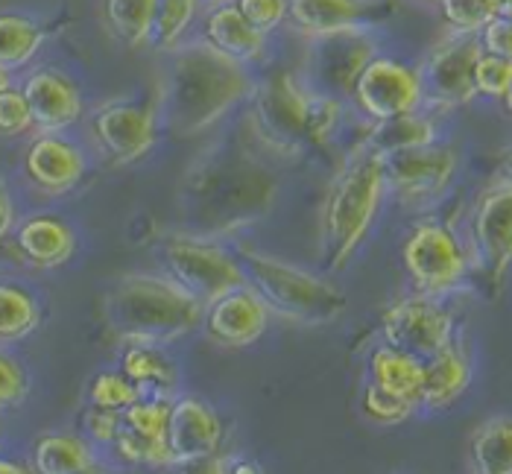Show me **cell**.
Returning <instances> with one entry per match:
<instances>
[{
	"label": "cell",
	"instance_id": "6da1fadb",
	"mask_svg": "<svg viewBox=\"0 0 512 474\" xmlns=\"http://www.w3.org/2000/svg\"><path fill=\"white\" fill-rule=\"evenodd\" d=\"M167 56L161 118L176 138H194L211 129L255 91L249 65L220 53L205 39H185Z\"/></svg>",
	"mask_w": 512,
	"mask_h": 474
},
{
	"label": "cell",
	"instance_id": "7a4b0ae2",
	"mask_svg": "<svg viewBox=\"0 0 512 474\" xmlns=\"http://www.w3.org/2000/svg\"><path fill=\"white\" fill-rule=\"evenodd\" d=\"M106 322L120 343H173L205 319V305L170 276L132 273L106 293Z\"/></svg>",
	"mask_w": 512,
	"mask_h": 474
},
{
	"label": "cell",
	"instance_id": "3957f363",
	"mask_svg": "<svg viewBox=\"0 0 512 474\" xmlns=\"http://www.w3.org/2000/svg\"><path fill=\"white\" fill-rule=\"evenodd\" d=\"M246 284L261 296L270 316L296 325H331L346 314V293L328 278L258 249H235Z\"/></svg>",
	"mask_w": 512,
	"mask_h": 474
},
{
	"label": "cell",
	"instance_id": "277c9868",
	"mask_svg": "<svg viewBox=\"0 0 512 474\" xmlns=\"http://www.w3.org/2000/svg\"><path fill=\"white\" fill-rule=\"evenodd\" d=\"M252 126L258 138L284 156L299 153L305 144L325 141L340 118L337 97H325L293 77L270 79L252 91Z\"/></svg>",
	"mask_w": 512,
	"mask_h": 474
},
{
	"label": "cell",
	"instance_id": "5b68a950",
	"mask_svg": "<svg viewBox=\"0 0 512 474\" xmlns=\"http://www.w3.org/2000/svg\"><path fill=\"white\" fill-rule=\"evenodd\" d=\"M387 191L384 179V158L360 150L337 176L325 214H322V249L328 270H340L355 255L360 240L366 237L381 199Z\"/></svg>",
	"mask_w": 512,
	"mask_h": 474
},
{
	"label": "cell",
	"instance_id": "8992f818",
	"mask_svg": "<svg viewBox=\"0 0 512 474\" xmlns=\"http://www.w3.org/2000/svg\"><path fill=\"white\" fill-rule=\"evenodd\" d=\"M164 267L167 276L179 281L205 308L246 284L235 252H226L223 246L202 237H170L164 243Z\"/></svg>",
	"mask_w": 512,
	"mask_h": 474
},
{
	"label": "cell",
	"instance_id": "52a82bcc",
	"mask_svg": "<svg viewBox=\"0 0 512 474\" xmlns=\"http://www.w3.org/2000/svg\"><path fill=\"white\" fill-rule=\"evenodd\" d=\"M372 56H378V47L366 27L316 36L305 56V85L325 97H352L357 77Z\"/></svg>",
	"mask_w": 512,
	"mask_h": 474
},
{
	"label": "cell",
	"instance_id": "ba28073f",
	"mask_svg": "<svg viewBox=\"0 0 512 474\" xmlns=\"http://www.w3.org/2000/svg\"><path fill=\"white\" fill-rule=\"evenodd\" d=\"M483 53L477 33L454 30L439 41L419 68L422 79V103L434 109H457L466 106L477 94L474 88V62Z\"/></svg>",
	"mask_w": 512,
	"mask_h": 474
},
{
	"label": "cell",
	"instance_id": "9c48e42d",
	"mask_svg": "<svg viewBox=\"0 0 512 474\" xmlns=\"http://www.w3.org/2000/svg\"><path fill=\"white\" fill-rule=\"evenodd\" d=\"M404 267L419 293L442 296L466 278L469 261L448 226L422 223L404 243Z\"/></svg>",
	"mask_w": 512,
	"mask_h": 474
},
{
	"label": "cell",
	"instance_id": "30bf717a",
	"mask_svg": "<svg viewBox=\"0 0 512 474\" xmlns=\"http://www.w3.org/2000/svg\"><path fill=\"white\" fill-rule=\"evenodd\" d=\"M352 97L360 106V112L372 120L410 115V112H419L422 106V79H419V71L407 68L398 59L372 56L369 65L357 77Z\"/></svg>",
	"mask_w": 512,
	"mask_h": 474
},
{
	"label": "cell",
	"instance_id": "8fae6325",
	"mask_svg": "<svg viewBox=\"0 0 512 474\" xmlns=\"http://www.w3.org/2000/svg\"><path fill=\"white\" fill-rule=\"evenodd\" d=\"M454 319L436 302V296L419 293L395 302L384 314V340L407 355L428 360L451 343Z\"/></svg>",
	"mask_w": 512,
	"mask_h": 474
},
{
	"label": "cell",
	"instance_id": "7c38bea8",
	"mask_svg": "<svg viewBox=\"0 0 512 474\" xmlns=\"http://www.w3.org/2000/svg\"><path fill=\"white\" fill-rule=\"evenodd\" d=\"M384 158V179L387 188L395 197L404 202H425V199L439 197L448 182L454 179L457 170V156L451 147H410V150H398Z\"/></svg>",
	"mask_w": 512,
	"mask_h": 474
},
{
	"label": "cell",
	"instance_id": "4fadbf2b",
	"mask_svg": "<svg viewBox=\"0 0 512 474\" xmlns=\"http://www.w3.org/2000/svg\"><path fill=\"white\" fill-rule=\"evenodd\" d=\"M474 255L480 273L501 284L512 264V182H501L477 199L472 220Z\"/></svg>",
	"mask_w": 512,
	"mask_h": 474
},
{
	"label": "cell",
	"instance_id": "5bb4252c",
	"mask_svg": "<svg viewBox=\"0 0 512 474\" xmlns=\"http://www.w3.org/2000/svg\"><path fill=\"white\" fill-rule=\"evenodd\" d=\"M91 132L112 161L132 164L156 147L158 115L138 103H106L94 112Z\"/></svg>",
	"mask_w": 512,
	"mask_h": 474
},
{
	"label": "cell",
	"instance_id": "9a60e30c",
	"mask_svg": "<svg viewBox=\"0 0 512 474\" xmlns=\"http://www.w3.org/2000/svg\"><path fill=\"white\" fill-rule=\"evenodd\" d=\"M167 454L170 466H197L211 460L223 442V422L199 398H179L170 404L167 419Z\"/></svg>",
	"mask_w": 512,
	"mask_h": 474
},
{
	"label": "cell",
	"instance_id": "2e32d148",
	"mask_svg": "<svg viewBox=\"0 0 512 474\" xmlns=\"http://www.w3.org/2000/svg\"><path fill=\"white\" fill-rule=\"evenodd\" d=\"M205 334L229 349H246L252 343H258L267 334L270 325V311L261 302V296L243 284L232 293L220 296L217 302H211L205 308Z\"/></svg>",
	"mask_w": 512,
	"mask_h": 474
},
{
	"label": "cell",
	"instance_id": "e0dca14e",
	"mask_svg": "<svg viewBox=\"0 0 512 474\" xmlns=\"http://www.w3.org/2000/svg\"><path fill=\"white\" fill-rule=\"evenodd\" d=\"M24 173L44 194H68L85 176V156L59 132H41L24 153Z\"/></svg>",
	"mask_w": 512,
	"mask_h": 474
},
{
	"label": "cell",
	"instance_id": "ac0fdd59",
	"mask_svg": "<svg viewBox=\"0 0 512 474\" xmlns=\"http://www.w3.org/2000/svg\"><path fill=\"white\" fill-rule=\"evenodd\" d=\"M21 91L30 103L39 132H65L82 118V94L74 79H68L62 71L36 68L24 77Z\"/></svg>",
	"mask_w": 512,
	"mask_h": 474
},
{
	"label": "cell",
	"instance_id": "d6986e66",
	"mask_svg": "<svg viewBox=\"0 0 512 474\" xmlns=\"http://www.w3.org/2000/svg\"><path fill=\"white\" fill-rule=\"evenodd\" d=\"M202 39L211 47H217L220 53L243 62V65L261 62L267 53V33H261L258 27H252L246 21V15L237 9L235 0H226V3L205 9Z\"/></svg>",
	"mask_w": 512,
	"mask_h": 474
},
{
	"label": "cell",
	"instance_id": "ffe728a7",
	"mask_svg": "<svg viewBox=\"0 0 512 474\" xmlns=\"http://www.w3.org/2000/svg\"><path fill=\"white\" fill-rule=\"evenodd\" d=\"M15 243H18V252L39 270H56L68 264L77 252L74 229L65 220L50 217V214L24 220L15 229Z\"/></svg>",
	"mask_w": 512,
	"mask_h": 474
},
{
	"label": "cell",
	"instance_id": "44dd1931",
	"mask_svg": "<svg viewBox=\"0 0 512 474\" xmlns=\"http://www.w3.org/2000/svg\"><path fill=\"white\" fill-rule=\"evenodd\" d=\"M369 15V0H287V21L305 39L366 27Z\"/></svg>",
	"mask_w": 512,
	"mask_h": 474
},
{
	"label": "cell",
	"instance_id": "7402d4cb",
	"mask_svg": "<svg viewBox=\"0 0 512 474\" xmlns=\"http://www.w3.org/2000/svg\"><path fill=\"white\" fill-rule=\"evenodd\" d=\"M469 381H472L469 360L454 343H448L445 349H439L436 355L425 360L419 407H425V410L448 407L451 401H457L460 395L466 393Z\"/></svg>",
	"mask_w": 512,
	"mask_h": 474
},
{
	"label": "cell",
	"instance_id": "603a6c76",
	"mask_svg": "<svg viewBox=\"0 0 512 474\" xmlns=\"http://www.w3.org/2000/svg\"><path fill=\"white\" fill-rule=\"evenodd\" d=\"M33 469L41 474L97 472V457L82 436L47 434L33 448Z\"/></svg>",
	"mask_w": 512,
	"mask_h": 474
},
{
	"label": "cell",
	"instance_id": "cb8c5ba5",
	"mask_svg": "<svg viewBox=\"0 0 512 474\" xmlns=\"http://www.w3.org/2000/svg\"><path fill=\"white\" fill-rule=\"evenodd\" d=\"M436 129L428 118H422L419 112L410 115H398V118L375 120V126L369 129L363 150L375 153V156H390L398 150H410V147H425L434 144Z\"/></svg>",
	"mask_w": 512,
	"mask_h": 474
},
{
	"label": "cell",
	"instance_id": "d4e9b609",
	"mask_svg": "<svg viewBox=\"0 0 512 474\" xmlns=\"http://www.w3.org/2000/svg\"><path fill=\"white\" fill-rule=\"evenodd\" d=\"M422 369H425V360L407 355L395 346H381L372 352L369 360V375H372V384L384 387V390H393L398 395H407L419 404V395H422Z\"/></svg>",
	"mask_w": 512,
	"mask_h": 474
},
{
	"label": "cell",
	"instance_id": "484cf974",
	"mask_svg": "<svg viewBox=\"0 0 512 474\" xmlns=\"http://www.w3.org/2000/svg\"><path fill=\"white\" fill-rule=\"evenodd\" d=\"M44 39H47V30L36 18L3 12L0 15V65L9 68L12 74L27 68L39 56Z\"/></svg>",
	"mask_w": 512,
	"mask_h": 474
},
{
	"label": "cell",
	"instance_id": "4316f807",
	"mask_svg": "<svg viewBox=\"0 0 512 474\" xmlns=\"http://www.w3.org/2000/svg\"><path fill=\"white\" fill-rule=\"evenodd\" d=\"M120 372L141 390H161L170 393L179 384V375L173 369V363L158 352V346H147V343H129L126 352L120 357Z\"/></svg>",
	"mask_w": 512,
	"mask_h": 474
},
{
	"label": "cell",
	"instance_id": "83f0119b",
	"mask_svg": "<svg viewBox=\"0 0 512 474\" xmlns=\"http://www.w3.org/2000/svg\"><path fill=\"white\" fill-rule=\"evenodd\" d=\"M472 469L477 474H512V419L498 416L474 431Z\"/></svg>",
	"mask_w": 512,
	"mask_h": 474
},
{
	"label": "cell",
	"instance_id": "f1b7e54d",
	"mask_svg": "<svg viewBox=\"0 0 512 474\" xmlns=\"http://www.w3.org/2000/svg\"><path fill=\"white\" fill-rule=\"evenodd\" d=\"M202 12H205L202 0H156L150 44L161 53L179 47L182 41L188 39L191 27L197 24Z\"/></svg>",
	"mask_w": 512,
	"mask_h": 474
},
{
	"label": "cell",
	"instance_id": "f546056e",
	"mask_svg": "<svg viewBox=\"0 0 512 474\" xmlns=\"http://www.w3.org/2000/svg\"><path fill=\"white\" fill-rule=\"evenodd\" d=\"M41 322L36 299L18 284H0V343L30 337Z\"/></svg>",
	"mask_w": 512,
	"mask_h": 474
},
{
	"label": "cell",
	"instance_id": "4dcf8cb0",
	"mask_svg": "<svg viewBox=\"0 0 512 474\" xmlns=\"http://www.w3.org/2000/svg\"><path fill=\"white\" fill-rule=\"evenodd\" d=\"M156 0H106V21L126 47L150 44Z\"/></svg>",
	"mask_w": 512,
	"mask_h": 474
},
{
	"label": "cell",
	"instance_id": "1f68e13d",
	"mask_svg": "<svg viewBox=\"0 0 512 474\" xmlns=\"http://www.w3.org/2000/svg\"><path fill=\"white\" fill-rule=\"evenodd\" d=\"M442 12L454 30L480 33V27L498 15H512V0H445Z\"/></svg>",
	"mask_w": 512,
	"mask_h": 474
},
{
	"label": "cell",
	"instance_id": "d6a6232c",
	"mask_svg": "<svg viewBox=\"0 0 512 474\" xmlns=\"http://www.w3.org/2000/svg\"><path fill=\"white\" fill-rule=\"evenodd\" d=\"M170 404L173 401H167V398H156V395L147 398V395H141L126 410H120L123 428L132 431V434L164 439V434H167V419H170Z\"/></svg>",
	"mask_w": 512,
	"mask_h": 474
},
{
	"label": "cell",
	"instance_id": "836d02e7",
	"mask_svg": "<svg viewBox=\"0 0 512 474\" xmlns=\"http://www.w3.org/2000/svg\"><path fill=\"white\" fill-rule=\"evenodd\" d=\"M419 410V404L407 395H398L393 390H384L378 384L369 381L366 393H363V413L378 422V425H398V422H407L413 413Z\"/></svg>",
	"mask_w": 512,
	"mask_h": 474
},
{
	"label": "cell",
	"instance_id": "e575fe53",
	"mask_svg": "<svg viewBox=\"0 0 512 474\" xmlns=\"http://www.w3.org/2000/svg\"><path fill=\"white\" fill-rule=\"evenodd\" d=\"M141 395L144 393L123 372H100L91 381L88 401H91V407H103V410H126Z\"/></svg>",
	"mask_w": 512,
	"mask_h": 474
},
{
	"label": "cell",
	"instance_id": "d590c367",
	"mask_svg": "<svg viewBox=\"0 0 512 474\" xmlns=\"http://www.w3.org/2000/svg\"><path fill=\"white\" fill-rule=\"evenodd\" d=\"M512 82V62L495 53H480L474 62V88L486 97H504Z\"/></svg>",
	"mask_w": 512,
	"mask_h": 474
},
{
	"label": "cell",
	"instance_id": "8d00e7d4",
	"mask_svg": "<svg viewBox=\"0 0 512 474\" xmlns=\"http://www.w3.org/2000/svg\"><path fill=\"white\" fill-rule=\"evenodd\" d=\"M36 129L33 123V112H30V103L21 91V85H9L0 91V135H24Z\"/></svg>",
	"mask_w": 512,
	"mask_h": 474
},
{
	"label": "cell",
	"instance_id": "74e56055",
	"mask_svg": "<svg viewBox=\"0 0 512 474\" xmlns=\"http://www.w3.org/2000/svg\"><path fill=\"white\" fill-rule=\"evenodd\" d=\"M30 393V378L27 369L21 366L18 357L0 349V410L18 407Z\"/></svg>",
	"mask_w": 512,
	"mask_h": 474
},
{
	"label": "cell",
	"instance_id": "f35d334b",
	"mask_svg": "<svg viewBox=\"0 0 512 474\" xmlns=\"http://www.w3.org/2000/svg\"><path fill=\"white\" fill-rule=\"evenodd\" d=\"M235 6L252 27L267 36L287 24V0H235Z\"/></svg>",
	"mask_w": 512,
	"mask_h": 474
},
{
	"label": "cell",
	"instance_id": "ab89813d",
	"mask_svg": "<svg viewBox=\"0 0 512 474\" xmlns=\"http://www.w3.org/2000/svg\"><path fill=\"white\" fill-rule=\"evenodd\" d=\"M480 44L486 53H495L501 59L512 62V15H498L480 27Z\"/></svg>",
	"mask_w": 512,
	"mask_h": 474
},
{
	"label": "cell",
	"instance_id": "60d3db41",
	"mask_svg": "<svg viewBox=\"0 0 512 474\" xmlns=\"http://www.w3.org/2000/svg\"><path fill=\"white\" fill-rule=\"evenodd\" d=\"M123 416L120 410H103V407H91L85 416V434L91 436V442L97 445H115L120 434Z\"/></svg>",
	"mask_w": 512,
	"mask_h": 474
},
{
	"label": "cell",
	"instance_id": "b9f144b4",
	"mask_svg": "<svg viewBox=\"0 0 512 474\" xmlns=\"http://www.w3.org/2000/svg\"><path fill=\"white\" fill-rule=\"evenodd\" d=\"M12 232H15V205H12L9 191L0 185V240Z\"/></svg>",
	"mask_w": 512,
	"mask_h": 474
},
{
	"label": "cell",
	"instance_id": "7bdbcfd3",
	"mask_svg": "<svg viewBox=\"0 0 512 474\" xmlns=\"http://www.w3.org/2000/svg\"><path fill=\"white\" fill-rule=\"evenodd\" d=\"M18 474V472H27L24 466H18V463H12V460H0V474Z\"/></svg>",
	"mask_w": 512,
	"mask_h": 474
},
{
	"label": "cell",
	"instance_id": "ee69618b",
	"mask_svg": "<svg viewBox=\"0 0 512 474\" xmlns=\"http://www.w3.org/2000/svg\"><path fill=\"white\" fill-rule=\"evenodd\" d=\"M9 85H15V79H12V71L0 65V91H3V88H9Z\"/></svg>",
	"mask_w": 512,
	"mask_h": 474
},
{
	"label": "cell",
	"instance_id": "f6af8a7d",
	"mask_svg": "<svg viewBox=\"0 0 512 474\" xmlns=\"http://www.w3.org/2000/svg\"><path fill=\"white\" fill-rule=\"evenodd\" d=\"M501 164H504V173H507V179L512 182V147H510V150H504V156H501Z\"/></svg>",
	"mask_w": 512,
	"mask_h": 474
},
{
	"label": "cell",
	"instance_id": "bcb514c9",
	"mask_svg": "<svg viewBox=\"0 0 512 474\" xmlns=\"http://www.w3.org/2000/svg\"><path fill=\"white\" fill-rule=\"evenodd\" d=\"M501 100H504V106H507V112H510V115H512V82H510V88H507V94H504Z\"/></svg>",
	"mask_w": 512,
	"mask_h": 474
},
{
	"label": "cell",
	"instance_id": "7dc6e473",
	"mask_svg": "<svg viewBox=\"0 0 512 474\" xmlns=\"http://www.w3.org/2000/svg\"><path fill=\"white\" fill-rule=\"evenodd\" d=\"M202 3H205V9H208V6H217V3H226V0H202Z\"/></svg>",
	"mask_w": 512,
	"mask_h": 474
},
{
	"label": "cell",
	"instance_id": "c3c4849f",
	"mask_svg": "<svg viewBox=\"0 0 512 474\" xmlns=\"http://www.w3.org/2000/svg\"><path fill=\"white\" fill-rule=\"evenodd\" d=\"M434 3H439V6H442V3H445V0H434Z\"/></svg>",
	"mask_w": 512,
	"mask_h": 474
}]
</instances>
